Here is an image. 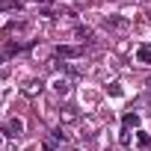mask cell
Masks as SVG:
<instances>
[{
	"label": "cell",
	"mask_w": 151,
	"mask_h": 151,
	"mask_svg": "<svg viewBox=\"0 0 151 151\" xmlns=\"http://www.w3.org/2000/svg\"><path fill=\"white\" fill-rule=\"evenodd\" d=\"M3 133H6L9 139H18V136L24 133V122H21V119H9V122L3 124Z\"/></svg>",
	"instance_id": "1"
},
{
	"label": "cell",
	"mask_w": 151,
	"mask_h": 151,
	"mask_svg": "<svg viewBox=\"0 0 151 151\" xmlns=\"http://www.w3.org/2000/svg\"><path fill=\"white\" fill-rule=\"evenodd\" d=\"M136 59H139V62H145V65H151V45L139 47V50H136Z\"/></svg>",
	"instance_id": "2"
},
{
	"label": "cell",
	"mask_w": 151,
	"mask_h": 151,
	"mask_svg": "<svg viewBox=\"0 0 151 151\" xmlns=\"http://www.w3.org/2000/svg\"><path fill=\"white\" fill-rule=\"evenodd\" d=\"M136 124H139V116H136V113H127V116H124V130H130V127H136Z\"/></svg>",
	"instance_id": "3"
},
{
	"label": "cell",
	"mask_w": 151,
	"mask_h": 151,
	"mask_svg": "<svg viewBox=\"0 0 151 151\" xmlns=\"http://www.w3.org/2000/svg\"><path fill=\"white\" fill-rule=\"evenodd\" d=\"M56 53H59V56H77L80 47H56Z\"/></svg>",
	"instance_id": "4"
},
{
	"label": "cell",
	"mask_w": 151,
	"mask_h": 151,
	"mask_svg": "<svg viewBox=\"0 0 151 151\" xmlns=\"http://www.w3.org/2000/svg\"><path fill=\"white\" fill-rule=\"evenodd\" d=\"M53 89H56L59 95H65V92H68V80H56V83H53Z\"/></svg>",
	"instance_id": "5"
},
{
	"label": "cell",
	"mask_w": 151,
	"mask_h": 151,
	"mask_svg": "<svg viewBox=\"0 0 151 151\" xmlns=\"http://www.w3.org/2000/svg\"><path fill=\"white\" fill-rule=\"evenodd\" d=\"M77 36L86 42V39H92V30H86V27H77Z\"/></svg>",
	"instance_id": "6"
},
{
	"label": "cell",
	"mask_w": 151,
	"mask_h": 151,
	"mask_svg": "<svg viewBox=\"0 0 151 151\" xmlns=\"http://www.w3.org/2000/svg\"><path fill=\"white\" fill-rule=\"evenodd\" d=\"M45 151H56V139H45Z\"/></svg>",
	"instance_id": "7"
}]
</instances>
